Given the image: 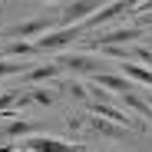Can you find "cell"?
I'll return each mask as SVG.
<instances>
[{
    "label": "cell",
    "instance_id": "6da1fadb",
    "mask_svg": "<svg viewBox=\"0 0 152 152\" xmlns=\"http://www.w3.org/2000/svg\"><path fill=\"white\" fill-rule=\"evenodd\" d=\"M60 63H63V69H80V73H103V69H109L106 60L86 56V53H63Z\"/></svg>",
    "mask_w": 152,
    "mask_h": 152
},
{
    "label": "cell",
    "instance_id": "7a4b0ae2",
    "mask_svg": "<svg viewBox=\"0 0 152 152\" xmlns=\"http://www.w3.org/2000/svg\"><path fill=\"white\" fill-rule=\"evenodd\" d=\"M76 37H83V27H80V23H69V27H60L56 33H50V37H40L37 40V50H40V53H43V50H60V46L73 43Z\"/></svg>",
    "mask_w": 152,
    "mask_h": 152
},
{
    "label": "cell",
    "instance_id": "3957f363",
    "mask_svg": "<svg viewBox=\"0 0 152 152\" xmlns=\"http://www.w3.org/2000/svg\"><path fill=\"white\" fill-rule=\"evenodd\" d=\"M96 10H99V0H69V7L60 13V23H63V27H69V23H83Z\"/></svg>",
    "mask_w": 152,
    "mask_h": 152
},
{
    "label": "cell",
    "instance_id": "277c9868",
    "mask_svg": "<svg viewBox=\"0 0 152 152\" xmlns=\"http://www.w3.org/2000/svg\"><path fill=\"white\" fill-rule=\"evenodd\" d=\"M136 37H142L139 27H119V30H109V33H103V37H89L86 46L96 50V46H103V43H129V40H136Z\"/></svg>",
    "mask_w": 152,
    "mask_h": 152
},
{
    "label": "cell",
    "instance_id": "5b68a950",
    "mask_svg": "<svg viewBox=\"0 0 152 152\" xmlns=\"http://www.w3.org/2000/svg\"><path fill=\"white\" fill-rule=\"evenodd\" d=\"M122 13H132V4H129V0H116V4L103 7L99 13H93V17L86 20V27L96 30V27H103V23H109V20H116V17H122Z\"/></svg>",
    "mask_w": 152,
    "mask_h": 152
},
{
    "label": "cell",
    "instance_id": "8992f818",
    "mask_svg": "<svg viewBox=\"0 0 152 152\" xmlns=\"http://www.w3.org/2000/svg\"><path fill=\"white\" fill-rule=\"evenodd\" d=\"M93 113L96 116H103V119H109V122H122V126H132V129H145V126L139 122V119H132L129 113H126V109H113L109 103H96V99H93Z\"/></svg>",
    "mask_w": 152,
    "mask_h": 152
},
{
    "label": "cell",
    "instance_id": "52a82bcc",
    "mask_svg": "<svg viewBox=\"0 0 152 152\" xmlns=\"http://www.w3.org/2000/svg\"><path fill=\"white\" fill-rule=\"evenodd\" d=\"M93 83H96V86H109V89H116V93L136 89V86H132V76H113L109 69H103V73H93Z\"/></svg>",
    "mask_w": 152,
    "mask_h": 152
},
{
    "label": "cell",
    "instance_id": "ba28073f",
    "mask_svg": "<svg viewBox=\"0 0 152 152\" xmlns=\"http://www.w3.org/2000/svg\"><path fill=\"white\" fill-rule=\"evenodd\" d=\"M46 30H50V20H27V23H17L10 37H33V33H46Z\"/></svg>",
    "mask_w": 152,
    "mask_h": 152
},
{
    "label": "cell",
    "instance_id": "9c48e42d",
    "mask_svg": "<svg viewBox=\"0 0 152 152\" xmlns=\"http://www.w3.org/2000/svg\"><path fill=\"white\" fill-rule=\"evenodd\" d=\"M63 73V63H46V66H37V69H27V80L30 83H40V80H53V76Z\"/></svg>",
    "mask_w": 152,
    "mask_h": 152
},
{
    "label": "cell",
    "instance_id": "30bf717a",
    "mask_svg": "<svg viewBox=\"0 0 152 152\" xmlns=\"http://www.w3.org/2000/svg\"><path fill=\"white\" fill-rule=\"evenodd\" d=\"M122 103H126V106H132L139 116H152V103H149V99H142L136 89H126V93H122Z\"/></svg>",
    "mask_w": 152,
    "mask_h": 152
},
{
    "label": "cell",
    "instance_id": "8fae6325",
    "mask_svg": "<svg viewBox=\"0 0 152 152\" xmlns=\"http://www.w3.org/2000/svg\"><path fill=\"white\" fill-rule=\"evenodd\" d=\"M33 132H37V126L23 122V119H13V122L4 126V136H10V139H23V136H33Z\"/></svg>",
    "mask_w": 152,
    "mask_h": 152
},
{
    "label": "cell",
    "instance_id": "7c38bea8",
    "mask_svg": "<svg viewBox=\"0 0 152 152\" xmlns=\"http://www.w3.org/2000/svg\"><path fill=\"white\" fill-rule=\"evenodd\" d=\"M96 50L103 56H109V60H129V56H136V50H126V43H103Z\"/></svg>",
    "mask_w": 152,
    "mask_h": 152
},
{
    "label": "cell",
    "instance_id": "4fadbf2b",
    "mask_svg": "<svg viewBox=\"0 0 152 152\" xmlns=\"http://www.w3.org/2000/svg\"><path fill=\"white\" fill-rule=\"evenodd\" d=\"M4 53H7V56H33V53H40V50H37V43H23V40L17 37L13 43L4 46Z\"/></svg>",
    "mask_w": 152,
    "mask_h": 152
},
{
    "label": "cell",
    "instance_id": "5bb4252c",
    "mask_svg": "<svg viewBox=\"0 0 152 152\" xmlns=\"http://www.w3.org/2000/svg\"><path fill=\"white\" fill-rule=\"evenodd\" d=\"M122 73H126V76H132L136 83L152 86V69H145V66H136V63H126V60H122Z\"/></svg>",
    "mask_w": 152,
    "mask_h": 152
},
{
    "label": "cell",
    "instance_id": "9a60e30c",
    "mask_svg": "<svg viewBox=\"0 0 152 152\" xmlns=\"http://www.w3.org/2000/svg\"><path fill=\"white\" fill-rule=\"evenodd\" d=\"M93 126H96V132H106V136H113V139H126L122 122H119V126H109V122H99V119H96Z\"/></svg>",
    "mask_w": 152,
    "mask_h": 152
},
{
    "label": "cell",
    "instance_id": "2e32d148",
    "mask_svg": "<svg viewBox=\"0 0 152 152\" xmlns=\"http://www.w3.org/2000/svg\"><path fill=\"white\" fill-rule=\"evenodd\" d=\"M27 73V63H13V60H0V76H20Z\"/></svg>",
    "mask_w": 152,
    "mask_h": 152
},
{
    "label": "cell",
    "instance_id": "e0dca14e",
    "mask_svg": "<svg viewBox=\"0 0 152 152\" xmlns=\"http://www.w3.org/2000/svg\"><path fill=\"white\" fill-rule=\"evenodd\" d=\"M23 145H27V149H66L56 139H30V142H23Z\"/></svg>",
    "mask_w": 152,
    "mask_h": 152
},
{
    "label": "cell",
    "instance_id": "ac0fdd59",
    "mask_svg": "<svg viewBox=\"0 0 152 152\" xmlns=\"http://www.w3.org/2000/svg\"><path fill=\"white\" fill-rule=\"evenodd\" d=\"M17 99H20L17 93H4V96H0V113H7V109H10L13 103H17Z\"/></svg>",
    "mask_w": 152,
    "mask_h": 152
},
{
    "label": "cell",
    "instance_id": "d6986e66",
    "mask_svg": "<svg viewBox=\"0 0 152 152\" xmlns=\"http://www.w3.org/2000/svg\"><path fill=\"white\" fill-rule=\"evenodd\" d=\"M66 89H69V93H73L76 99H86V86H83V83H69Z\"/></svg>",
    "mask_w": 152,
    "mask_h": 152
},
{
    "label": "cell",
    "instance_id": "ffe728a7",
    "mask_svg": "<svg viewBox=\"0 0 152 152\" xmlns=\"http://www.w3.org/2000/svg\"><path fill=\"white\" fill-rule=\"evenodd\" d=\"M136 56H139V60H145V63L152 66V50H149V46H136Z\"/></svg>",
    "mask_w": 152,
    "mask_h": 152
},
{
    "label": "cell",
    "instance_id": "44dd1931",
    "mask_svg": "<svg viewBox=\"0 0 152 152\" xmlns=\"http://www.w3.org/2000/svg\"><path fill=\"white\" fill-rule=\"evenodd\" d=\"M149 10H152V0H142V4H139V10H132V13H142V17H145Z\"/></svg>",
    "mask_w": 152,
    "mask_h": 152
},
{
    "label": "cell",
    "instance_id": "7402d4cb",
    "mask_svg": "<svg viewBox=\"0 0 152 152\" xmlns=\"http://www.w3.org/2000/svg\"><path fill=\"white\" fill-rule=\"evenodd\" d=\"M129 4H132V7H139V0H129Z\"/></svg>",
    "mask_w": 152,
    "mask_h": 152
},
{
    "label": "cell",
    "instance_id": "603a6c76",
    "mask_svg": "<svg viewBox=\"0 0 152 152\" xmlns=\"http://www.w3.org/2000/svg\"><path fill=\"white\" fill-rule=\"evenodd\" d=\"M149 103H152V96H149Z\"/></svg>",
    "mask_w": 152,
    "mask_h": 152
}]
</instances>
